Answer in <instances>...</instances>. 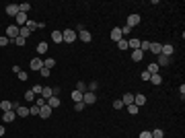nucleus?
I'll return each mask as SVG.
<instances>
[{
  "label": "nucleus",
  "instance_id": "f257e3e1",
  "mask_svg": "<svg viewBox=\"0 0 185 138\" xmlns=\"http://www.w3.org/2000/svg\"><path fill=\"white\" fill-rule=\"evenodd\" d=\"M76 37H78V35H76L74 29H66V31H62V39H64L66 43H74Z\"/></svg>",
  "mask_w": 185,
  "mask_h": 138
},
{
  "label": "nucleus",
  "instance_id": "f03ea898",
  "mask_svg": "<svg viewBox=\"0 0 185 138\" xmlns=\"http://www.w3.org/2000/svg\"><path fill=\"white\" fill-rule=\"evenodd\" d=\"M6 37L10 39V41L17 39V37H19V27H17V25H8L6 27Z\"/></svg>",
  "mask_w": 185,
  "mask_h": 138
},
{
  "label": "nucleus",
  "instance_id": "7ed1b4c3",
  "mask_svg": "<svg viewBox=\"0 0 185 138\" xmlns=\"http://www.w3.org/2000/svg\"><path fill=\"white\" fill-rule=\"evenodd\" d=\"M95 101H97V95L95 93H91V91H87V93L82 95V103L84 105H93Z\"/></svg>",
  "mask_w": 185,
  "mask_h": 138
},
{
  "label": "nucleus",
  "instance_id": "20e7f679",
  "mask_svg": "<svg viewBox=\"0 0 185 138\" xmlns=\"http://www.w3.org/2000/svg\"><path fill=\"white\" fill-rule=\"evenodd\" d=\"M76 35H78V39H82L84 43H89L91 39H93V35H91V31H87V29H80V31H78Z\"/></svg>",
  "mask_w": 185,
  "mask_h": 138
},
{
  "label": "nucleus",
  "instance_id": "39448f33",
  "mask_svg": "<svg viewBox=\"0 0 185 138\" xmlns=\"http://www.w3.org/2000/svg\"><path fill=\"white\" fill-rule=\"evenodd\" d=\"M140 21H142V19H140L138 13L130 14V17H128V27H136V25H140Z\"/></svg>",
  "mask_w": 185,
  "mask_h": 138
},
{
  "label": "nucleus",
  "instance_id": "423d86ee",
  "mask_svg": "<svg viewBox=\"0 0 185 138\" xmlns=\"http://www.w3.org/2000/svg\"><path fill=\"white\" fill-rule=\"evenodd\" d=\"M41 68H43V60H41V58H37V56H35V58H31V70H37V72H39Z\"/></svg>",
  "mask_w": 185,
  "mask_h": 138
},
{
  "label": "nucleus",
  "instance_id": "0eeeda50",
  "mask_svg": "<svg viewBox=\"0 0 185 138\" xmlns=\"http://www.w3.org/2000/svg\"><path fill=\"white\" fill-rule=\"evenodd\" d=\"M14 113H17L19 117H27L29 116V107H25V105H17V107H14Z\"/></svg>",
  "mask_w": 185,
  "mask_h": 138
},
{
  "label": "nucleus",
  "instance_id": "6e6552de",
  "mask_svg": "<svg viewBox=\"0 0 185 138\" xmlns=\"http://www.w3.org/2000/svg\"><path fill=\"white\" fill-rule=\"evenodd\" d=\"M52 111H54V109H52V107H49V105L45 103V105H41V109H39V116L43 117V120H48V117L52 116Z\"/></svg>",
  "mask_w": 185,
  "mask_h": 138
},
{
  "label": "nucleus",
  "instance_id": "1a4fd4ad",
  "mask_svg": "<svg viewBox=\"0 0 185 138\" xmlns=\"http://www.w3.org/2000/svg\"><path fill=\"white\" fill-rule=\"evenodd\" d=\"M14 19H17V27H25V25H27V21H29L25 13H19L17 17H14Z\"/></svg>",
  "mask_w": 185,
  "mask_h": 138
},
{
  "label": "nucleus",
  "instance_id": "9d476101",
  "mask_svg": "<svg viewBox=\"0 0 185 138\" xmlns=\"http://www.w3.org/2000/svg\"><path fill=\"white\" fill-rule=\"evenodd\" d=\"M173 52H175V48H173L171 43H164V45H160V54H163V56H169V58H171Z\"/></svg>",
  "mask_w": 185,
  "mask_h": 138
},
{
  "label": "nucleus",
  "instance_id": "9b49d317",
  "mask_svg": "<svg viewBox=\"0 0 185 138\" xmlns=\"http://www.w3.org/2000/svg\"><path fill=\"white\" fill-rule=\"evenodd\" d=\"M6 14L8 17H17L19 14V4H6Z\"/></svg>",
  "mask_w": 185,
  "mask_h": 138
},
{
  "label": "nucleus",
  "instance_id": "f8f14e48",
  "mask_svg": "<svg viewBox=\"0 0 185 138\" xmlns=\"http://www.w3.org/2000/svg\"><path fill=\"white\" fill-rule=\"evenodd\" d=\"M121 37H123V35H121V29H119V27H115V29H111V39H113V41H119V39H121Z\"/></svg>",
  "mask_w": 185,
  "mask_h": 138
},
{
  "label": "nucleus",
  "instance_id": "ddd939ff",
  "mask_svg": "<svg viewBox=\"0 0 185 138\" xmlns=\"http://www.w3.org/2000/svg\"><path fill=\"white\" fill-rule=\"evenodd\" d=\"M48 105L52 107V109H56V107H60V105H62L60 97H49V99H48Z\"/></svg>",
  "mask_w": 185,
  "mask_h": 138
},
{
  "label": "nucleus",
  "instance_id": "4468645a",
  "mask_svg": "<svg viewBox=\"0 0 185 138\" xmlns=\"http://www.w3.org/2000/svg\"><path fill=\"white\" fill-rule=\"evenodd\" d=\"M0 109H2V111H13L14 109V103H10V101L4 99V101H0Z\"/></svg>",
  "mask_w": 185,
  "mask_h": 138
},
{
  "label": "nucleus",
  "instance_id": "2eb2a0df",
  "mask_svg": "<svg viewBox=\"0 0 185 138\" xmlns=\"http://www.w3.org/2000/svg\"><path fill=\"white\" fill-rule=\"evenodd\" d=\"M158 68H160V66H167V64H171V58H169V56H163V54H158Z\"/></svg>",
  "mask_w": 185,
  "mask_h": 138
},
{
  "label": "nucleus",
  "instance_id": "dca6fc26",
  "mask_svg": "<svg viewBox=\"0 0 185 138\" xmlns=\"http://www.w3.org/2000/svg\"><path fill=\"white\" fill-rule=\"evenodd\" d=\"M121 103H123V107H125V105H132L134 103V95H132V93H125V95L121 97Z\"/></svg>",
  "mask_w": 185,
  "mask_h": 138
},
{
  "label": "nucleus",
  "instance_id": "f3484780",
  "mask_svg": "<svg viewBox=\"0 0 185 138\" xmlns=\"http://www.w3.org/2000/svg\"><path fill=\"white\" fill-rule=\"evenodd\" d=\"M142 58H144V52H142V49H134V52H132V60H134V62H140Z\"/></svg>",
  "mask_w": 185,
  "mask_h": 138
},
{
  "label": "nucleus",
  "instance_id": "a211bd4d",
  "mask_svg": "<svg viewBox=\"0 0 185 138\" xmlns=\"http://www.w3.org/2000/svg\"><path fill=\"white\" fill-rule=\"evenodd\" d=\"M14 117H17L14 109H13V111H4V116H2V122H13Z\"/></svg>",
  "mask_w": 185,
  "mask_h": 138
},
{
  "label": "nucleus",
  "instance_id": "6ab92c4d",
  "mask_svg": "<svg viewBox=\"0 0 185 138\" xmlns=\"http://www.w3.org/2000/svg\"><path fill=\"white\" fill-rule=\"evenodd\" d=\"M52 41L54 43H62L64 39H62V31H52Z\"/></svg>",
  "mask_w": 185,
  "mask_h": 138
},
{
  "label": "nucleus",
  "instance_id": "aec40b11",
  "mask_svg": "<svg viewBox=\"0 0 185 138\" xmlns=\"http://www.w3.org/2000/svg\"><path fill=\"white\" fill-rule=\"evenodd\" d=\"M37 54H39V56H43V54H48V43H45V41H41V43H37Z\"/></svg>",
  "mask_w": 185,
  "mask_h": 138
},
{
  "label": "nucleus",
  "instance_id": "412c9836",
  "mask_svg": "<svg viewBox=\"0 0 185 138\" xmlns=\"http://www.w3.org/2000/svg\"><path fill=\"white\" fill-rule=\"evenodd\" d=\"M82 95H84V93H80V91H72V95H70V97H72V101H74V103H78V101H82Z\"/></svg>",
  "mask_w": 185,
  "mask_h": 138
},
{
  "label": "nucleus",
  "instance_id": "4be33fe9",
  "mask_svg": "<svg viewBox=\"0 0 185 138\" xmlns=\"http://www.w3.org/2000/svg\"><path fill=\"white\" fill-rule=\"evenodd\" d=\"M128 48H132V52L140 49V39H128Z\"/></svg>",
  "mask_w": 185,
  "mask_h": 138
},
{
  "label": "nucleus",
  "instance_id": "5701e85b",
  "mask_svg": "<svg viewBox=\"0 0 185 138\" xmlns=\"http://www.w3.org/2000/svg\"><path fill=\"white\" fill-rule=\"evenodd\" d=\"M144 103H146V97L144 95H134V105L140 107V105H144Z\"/></svg>",
  "mask_w": 185,
  "mask_h": 138
},
{
  "label": "nucleus",
  "instance_id": "b1692460",
  "mask_svg": "<svg viewBox=\"0 0 185 138\" xmlns=\"http://www.w3.org/2000/svg\"><path fill=\"white\" fill-rule=\"evenodd\" d=\"M140 49L146 54V52L150 49V41H148V39H140Z\"/></svg>",
  "mask_w": 185,
  "mask_h": 138
},
{
  "label": "nucleus",
  "instance_id": "393cba45",
  "mask_svg": "<svg viewBox=\"0 0 185 138\" xmlns=\"http://www.w3.org/2000/svg\"><path fill=\"white\" fill-rule=\"evenodd\" d=\"M150 83L152 85H160V83H163V76L158 74V72H156V74H150Z\"/></svg>",
  "mask_w": 185,
  "mask_h": 138
},
{
  "label": "nucleus",
  "instance_id": "a878e982",
  "mask_svg": "<svg viewBox=\"0 0 185 138\" xmlns=\"http://www.w3.org/2000/svg\"><path fill=\"white\" fill-rule=\"evenodd\" d=\"M43 66H45V68H49V70H52V68H54V66H56V60H54V58H45V60H43Z\"/></svg>",
  "mask_w": 185,
  "mask_h": 138
},
{
  "label": "nucleus",
  "instance_id": "bb28decb",
  "mask_svg": "<svg viewBox=\"0 0 185 138\" xmlns=\"http://www.w3.org/2000/svg\"><path fill=\"white\" fill-rule=\"evenodd\" d=\"M29 10H31V4H29V2H23V4H19V13H25V14H27Z\"/></svg>",
  "mask_w": 185,
  "mask_h": 138
},
{
  "label": "nucleus",
  "instance_id": "cd10ccee",
  "mask_svg": "<svg viewBox=\"0 0 185 138\" xmlns=\"http://www.w3.org/2000/svg\"><path fill=\"white\" fill-rule=\"evenodd\" d=\"M19 35H21V37H23V39H27L29 35H31V31H29L27 27H19Z\"/></svg>",
  "mask_w": 185,
  "mask_h": 138
},
{
  "label": "nucleus",
  "instance_id": "c85d7f7f",
  "mask_svg": "<svg viewBox=\"0 0 185 138\" xmlns=\"http://www.w3.org/2000/svg\"><path fill=\"white\" fill-rule=\"evenodd\" d=\"M148 52H152V54H160V43H150V49Z\"/></svg>",
  "mask_w": 185,
  "mask_h": 138
},
{
  "label": "nucleus",
  "instance_id": "c756f323",
  "mask_svg": "<svg viewBox=\"0 0 185 138\" xmlns=\"http://www.w3.org/2000/svg\"><path fill=\"white\" fill-rule=\"evenodd\" d=\"M125 107H128V111H130V116H136L138 111H140V107H138V105H134V103H132V105H125Z\"/></svg>",
  "mask_w": 185,
  "mask_h": 138
},
{
  "label": "nucleus",
  "instance_id": "7c9ffc66",
  "mask_svg": "<svg viewBox=\"0 0 185 138\" xmlns=\"http://www.w3.org/2000/svg\"><path fill=\"white\" fill-rule=\"evenodd\" d=\"M39 105H31V107H29V116H39Z\"/></svg>",
  "mask_w": 185,
  "mask_h": 138
},
{
  "label": "nucleus",
  "instance_id": "2f4dec72",
  "mask_svg": "<svg viewBox=\"0 0 185 138\" xmlns=\"http://www.w3.org/2000/svg\"><path fill=\"white\" fill-rule=\"evenodd\" d=\"M25 99H27V101H35V99H37V95H35L33 91L29 89V91H27V93H25Z\"/></svg>",
  "mask_w": 185,
  "mask_h": 138
},
{
  "label": "nucleus",
  "instance_id": "473e14b6",
  "mask_svg": "<svg viewBox=\"0 0 185 138\" xmlns=\"http://www.w3.org/2000/svg\"><path fill=\"white\" fill-rule=\"evenodd\" d=\"M117 48L121 49V52L123 49H128V39H119V41H117Z\"/></svg>",
  "mask_w": 185,
  "mask_h": 138
},
{
  "label": "nucleus",
  "instance_id": "72a5a7b5",
  "mask_svg": "<svg viewBox=\"0 0 185 138\" xmlns=\"http://www.w3.org/2000/svg\"><path fill=\"white\" fill-rule=\"evenodd\" d=\"M76 91H80V93H87V85L82 83V81H78V83H76Z\"/></svg>",
  "mask_w": 185,
  "mask_h": 138
},
{
  "label": "nucleus",
  "instance_id": "f704fd0d",
  "mask_svg": "<svg viewBox=\"0 0 185 138\" xmlns=\"http://www.w3.org/2000/svg\"><path fill=\"white\" fill-rule=\"evenodd\" d=\"M25 27H27L29 31H31V33H33L35 29H37V23H35V21H27V25H25Z\"/></svg>",
  "mask_w": 185,
  "mask_h": 138
},
{
  "label": "nucleus",
  "instance_id": "c9c22d12",
  "mask_svg": "<svg viewBox=\"0 0 185 138\" xmlns=\"http://www.w3.org/2000/svg\"><path fill=\"white\" fill-rule=\"evenodd\" d=\"M146 72H150V74H156V72H158V64H150Z\"/></svg>",
  "mask_w": 185,
  "mask_h": 138
},
{
  "label": "nucleus",
  "instance_id": "e433bc0d",
  "mask_svg": "<svg viewBox=\"0 0 185 138\" xmlns=\"http://www.w3.org/2000/svg\"><path fill=\"white\" fill-rule=\"evenodd\" d=\"M10 43H14V45H19V48H21V45H25V39H23V37L19 35V37H17V39H13Z\"/></svg>",
  "mask_w": 185,
  "mask_h": 138
},
{
  "label": "nucleus",
  "instance_id": "4c0bfd02",
  "mask_svg": "<svg viewBox=\"0 0 185 138\" xmlns=\"http://www.w3.org/2000/svg\"><path fill=\"white\" fill-rule=\"evenodd\" d=\"M164 132L163 130H152V138H163Z\"/></svg>",
  "mask_w": 185,
  "mask_h": 138
},
{
  "label": "nucleus",
  "instance_id": "58836bf2",
  "mask_svg": "<svg viewBox=\"0 0 185 138\" xmlns=\"http://www.w3.org/2000/svg\"><path fill=\"white\" fill-rule=\"evenodd\" d=\"M138 138H152V132L150 130H144V132H140V136Z\"/></svg>",
  "mask_w": 185,
  "mask_h": 138
},
{
  "label": "nucleus",
  "instance_id": "ea45409f",
  "mask_svg": "<svg viewBox=\"0 0 185 138\" xmlns=\"http://www.w3.org/2000/svg\"><path fill=\"white\" fill-rule=\"evenodd\" d=\"M8 43H10V39H8L6 35H4V37H0V48H4V45H8Z\"/></svg>",
  "mask_w": 185,
  "mask_h": 138
},
{
  "label": "nucleus",
  "instance_id": "a19ab883",
  "mask_svg": "<svg viewBox=\"0 0 185 138\" xmlns=\"http://www.w3.org/2000/svg\"><path fill=\"white\" fill-rule=\"evenodd\" d=\"M31 91H33L35 95H41V91H43V87H41V85H35V87H33Z\"/></svg>",
  "mask_w": 185,
  "mask_h": 138
},
{
  "label": "nucleus",
  "instance_id": "79ce46f5",
  "mask_svg": "<svg viewBox=\"0 0 185 138\" xmlns=\"http://www.w3.org/2000/svg\"><path fill=\"white\" fill-rule=\"evenodd\" d=\"M84 107H87V105L82 103V101H78V103H74V109H76V111H82V109H84Z\"/></svg>",
  "mask_w": 185,
  "mask_h": 138
},
{
  "label": "nucleus",
  "instance_id": "37998d69",
  "mask_svg": "<svg viewBox=\"0 0 185 138\" xmlns=\"http://www.w3.org/2000/svg\"><path fill=\"white\" fill-rule=\"evenodd\" d=\"M17 76H19V81H23V83L27 81V72H23V70H21V72H17Z\"/></svg>",
  "mask_w": 185,
  "mask_h": 138
},
{
  "label": "nucleus",
  "instance_id": "c03bdc74",
  "mask_svg": "<svg viewBox=\"0 0 185 138\" xmlns=\"http://www.w3.org/2000/svg\"><path fill=\"white\" fill-rule=\"evenodd\" d=\"M45 103H48V101H45L43 97H37V99H35V105H39V107L41 105H45Z\"/></svg>",
  "mask_w": 185,
  "mask_h": 138
},
{
  "label": "nucleus",
  "instance_id": "a18cd8bd",
  "mask_svg": "<svg viewBox=\"0 0 185 138\" xmlns=\"http://www.w3.org/2000/svg\"><path fill=\"white\" fill-rule=\"evenodd\" d=\"M113 107H115V109H121V107H123L121 99H115V101H113Z\"/></svg>",
  "mask_w": 185,
  "mask_h": 138
},
{
  "label": "nucleus",
  "instance_id": "49530a36",
  "mask_svg": "<svg viewBox=\"0 0 185 138\" xmlns=\"http://www.w3.org/2000/svg\"><path fill=\"white\" fill-rule=\"evenodd\" d=\"M39 74L41 76H49V68H45V66H43V68L39 70Z\"/></svg>",
  "mask_w": 185,
  "mask_h": 138
},
{
  "label": "nucleus",
  "instance_id": "de8ad7c7",
  "mask_svg": "<svg viewBox=\"0 0 185 138\" xmlns=\"http://www.w3.org/2000/svg\"><path fill=\"white\" fill-rule=\"evenodd\" d=\"M119 29H121V35H128L132 31V27H128V25H125V27H119Z\"/></svg>",
  "mask_w": 185,
  "mask_h": 138
},
{
  "label": "nucleus",
  "instance_id": "09e8293b",
  "mask_svg": "<svg viewBox=\"0 0 185 138\" xmlns=\"http://www.w3.org/2000/svg\"><path fill=\"white\" fill-rule=\"evenodd\" d=\"M142 81H150V72H146V70H144V72H142Z\"/></svg>",
  "mask_w": 185,
  "mask_h": 138
},
{
  "label": "nucleus",
  "instance_id": "8fccbe9b",
  "mask_svg": "<svg viewBox=\"0 0 185 138\" xmlns=\"http://www.w3.org/2000/svg\"><path fill=\"white\" fill-rule=\"evenodd\" d=\"M60 91H62L60 87H54V97H60Z\"/></svg>",
  "mask_w": 185,
  "mask_h": 138
},
{
  "label": "nucleus",
  "instance_id": "3c124183",
  "mask_svg": "<svg viewBox=\"0 0 185 138\" xmlns=\"http://www.w3.org/2000/svg\"><path fill=\"white\" fill-rule=\"evenodd\" d=\"M179 95H181V99H183V95H185V87H183V85L179 87Z\"/></svg>",
  "mask_w": 185,
  "mask_h": 138
},
{
  "label": "nucleus",
  "instance_id": "603ef678",
  "mask_svg": "<svg viewBox=\"0 0 185 138\" xmlns=\"http://www.w3.org/2000/svg\"><path fill=\"white\" fill-rule=\"evenodd\" d=\"M4 132H6V130H4V126H0V138L4 136Z\"/></svg>",
  "mask_w": 185,
  "mask_h": 138
}]
</instances>
